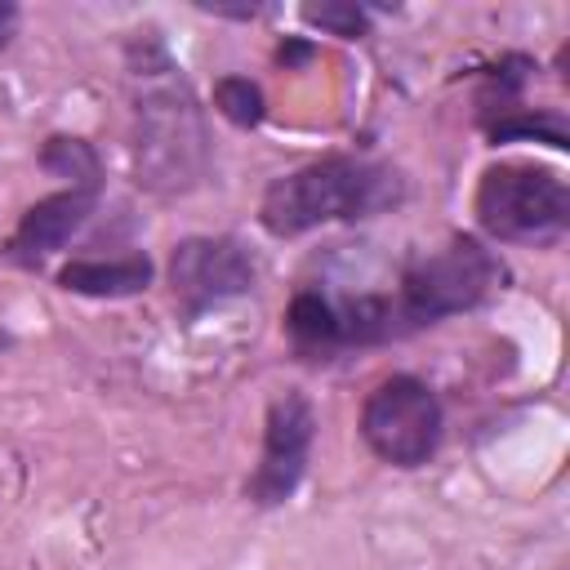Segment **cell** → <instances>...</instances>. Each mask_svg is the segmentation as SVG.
Returning <instances> with one entry per match:
<instances>
[{
	"label": "cell",
	"instance_id": "obj_12",
	"mask_svg": "<svg viewBox=\"0 0 570 570\" xmlns=\"http://www.w3.org/2000/svg\"><path fill=\"white\" fill-rule=\"evenodd\" d=\"M303 18H307L312 27H321V31L343 36V40L365 36V27H370V13H365L361 4H321V9H307Z\"/></svg>",
	"mask_w": 570,
	"mask_h": 570
},
{
	"label": "cell",
	"instance_id": "obj_3",
	"mask_svg": "<svg viewBox=\"0 0 570 570\" xmlns=\"http://www.w3.org/2000/svg\"><path fill=\"white\" fill-rule=\"evenodd\" d=\"M499 285H503V263L476 236H450L441 249H432V254H423L405 267L401 289L392 298L396 325L405 334V330L436 325L445 316L472 312Z\"/></svg>",
	"mask_w": 570,
	"mask_h": 570
},
{
	"label": "cell",
	"instance_id": "obj_10",
	"mask_svg": "<svg viewBox=\"0 0 570 570\" xmlns=\"http://www.w3.org/2000/svg\"><path fill=\"white\" fill-rule=\"evenodd\" d=\"M40 165L67 183H102V160L98 151L85 142V138H67V134H53L40 151Z\"/></svg>",
	"mask_w": 570,
	"mask_h": 570
},
{
	"label": "cell",
	"instance_id": "obj_6",
	"mask_svg": "<svg viewBox=\"0 0 570 570\" xmlns=\"http://www.w3.org/2000/svg\"><path fill=\"white\" fill-rule=\"evenodd\" d=\"M312 441H316L312 401H307L303 392H281V396L267 405L263 454H258V468H254L249 481H245V494H249L258 508L285 503V499L298 490L303 472H307Z\"/></svg>",
	"mask_w": 570,
	"mask_h": 570
},
{
	"label": "cell",
	"instance_id": "obj_7",
	"mask_svg": "<svg viewBox=\"0 0 570 570\" xmlns=\"http://www.w3.org/2000/svg\"><path fill=\"white\" fill-rule=\"evenodd\" d=\"M169 285L174 298L191 316H200L254 289V258L232 236H187L169 254Z\"/></svg>",
	"mask_w": 570,
	"mask_h": 570
},
{
	"label": "cell",
	"instance_id": "obj_5",
	"mask_svg": "<svg viewBox=\"0 0 570 570\" xmlns=\"http://www.w3.org/2000/svg\"><path fill=\"white\" fill-rule=\"evenodd\" d=\"M445 432V410L436 392L414 374L383 379L361 405L365 445L392 468H423Z\"/></svg>",
	"mask_w": 570,
	"mask_h": 570
},
{
	"label": "cell",
	"instance_id": "obj_9",
	"mask_svg": "<svg viewBox=\"0 0 570 570\" xmlns=\"http://www.w3.org/2000/svg\"><path fill=\"white\" fill-rule=\"evenodd\" d=\"M156 267L142 254H120V258H71L58 272V285L71 294H89V298H129L142 294L151 285Z\"/></svg>",
	"mask_w": 570,
	"mask_h": 570
},
{
	"label": "cell",
	"instance_id": "obj_8",
	"mask_svg": "<svg viewBox=\"0 0 570 570\" xmlns=\"http://www.w3.org/2000/svg\"><path fill=\"white\" fill-rule=\"evenodd\" d=\"M98 191H102V183H67L62 191H49L45 200H36V205L22 214V223L13 227L4 254H9L18 267H27V272L45 267V263L89 223V214H94V205H98Z\"/></svg>",
	"mask_w": 570,
	"mask_h": 570
},
{
	"label": "cell",
	"instance_id": "obj_2",
	"mask_svg": "<svg viewBox=\"0 0 570 570\" xmlns=\"http://www.w3.org/2000/svg\"><path fill=\"white\" fill-rule=\"evenodd\" d=\"M401 196H405V183L396 169L356 160V156H325V160H312V165H298L272 178V187L258 200V223L272 236L294 240L330 223L374 218L392 209Z\"/></svg>",
	"mask_w": 570,
	"mask_h": 570
},
{
	"label": "cell",
	"instance_id": "obj_1",
	"mask_svg": "<svg viewBox=\"0 0 570 570\" xmlns=\"http://www.w3.org/2000/svg\"><path fill=\"white\" fill-rule=\"evenodd\" d=\"M129 151L138 187L156 196H183L205 178L209 134L191 85L183 80L169 49L147 31L129 40Z\"/></svg>",
	"mask_w": 570,
	"mask_h": 570
},
{
	"label": "cell",
	"instance_id": "obj_11",
	"mask_svg": "<svg viewBox=\"0 0 570 570\" xmlns=\"http://www.w3.org/2000/svg\"><path fill=\"white\" fill-rule=\"evenodd\" d=\"M214 107L223 120H232L236 129H254L267 116V98L249 76H223L214 85Z\"/></svg>",
	"mask_w": 570,
	"mask_h": 570
},
{
	"label": "cell",
	"instance_id": "obj_13",
	"mask_svg": "<svg viewBox=\"0 0 570 570\" xmlns=\"http://www.w3.org/2000/svg\"><path fill=\"white\" fill-rule=\"evenodd\" d=\"M13 31H18V9L0 0V49H4L9 40H13Z\"/></svg>",
	"mask_w": 570,
	"mask_h": 570
},
{
	"label": "cell",
	"instance_id": "obj_4",
	"mask_svg": "<svg viewBox=\"0 0 570 570\" xmlns=\"http://www.w3.org/2000/svg\"><path fill=\"white\" fill-rule=\"evenodd\" d=\"M472 214L494 240L552 245L570 227V191L557 169L530 160H503L481 174Z\"/></svg>",
	"mask_w": 570,
	"mask_h": 570
}]
</instances>
